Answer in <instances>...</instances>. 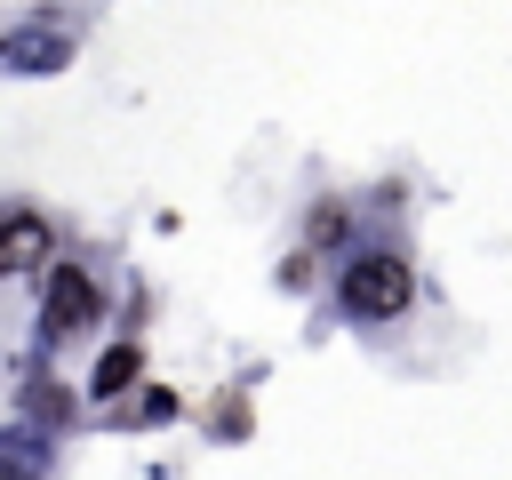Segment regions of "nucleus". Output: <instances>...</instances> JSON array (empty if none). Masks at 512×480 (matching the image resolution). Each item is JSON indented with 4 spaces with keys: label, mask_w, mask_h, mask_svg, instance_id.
Masks as SVG:
<instances>
[{
    "label": "nucleus",
    "mask_w": 512,
    "mask_h": 480,
    "mask_svg": "<svg viewBox=\"0 0 512 480\" xmlns=\"http://www.w3.org/2000/svg\"><path fill=\"white\" fill-rule=\"evenodd\" d=\"M336 304H344L352 320H368V328L400 320V312L416 304V272H408V256H392V248H360V256L344 264V280H336Z\"/></svg>",
    "instance_id": "f257e3e1"
},
{
    "label": "nucleus",
    "mask_w": 512,
    "mask_h": 480,
    "mask_svg": "<svg viewBox=\"0 0 512 480\" xmlns=\"http://www.w3.org/2000/svg\"><path fill=\"white\" fill-rule=\"evenodd\" d=\"M96 312H104L96 272H88V264H48V288H40V336L64 344V336H80Z\"/></svg>",
    "instance_id": "f03ea898"
},
{
    "label": "nucleus",
    "mask_w": 512,
    "mask_h": 480,
    "mask_svg": "<svg viewBox=\"0 0 512 480\" xmlns=\"http://www.w3.org/2000/svg\"><path fill=\"white\" fill-rule=\"evenodd\" d=\"M48 264H56V232H48V216L8 208V216H0V280H32V272H48Z\"/></svg>",
    "instance_id": "7ed1b4c3"
},
{
    "label": "nucleus",
    "mask_w": 512,
    "mask_h": 480,
    "mask_svg": "<svg viewBox=\"0 0 512 480\" xmlns=\"http://www.w3.org/2000/svg\"><path fill=\"white\" fill-rule=\"evenodd\" d=\"M0 56H8L16 72H64V64H72V32H64V16H32V32L0 40Z\"/></svg>",
    "instance_id": "20e7f679"
},
{
    "label": "nucleus",
    "mask_w": 512,
    "mask_h": 480,
    "mask_svg": "<svg viewBox=\"0 0 512 480\" xmlns=\"http://www.w3.org/2000/svg\"><path fill=\"white\" fill-rule=\"evenodd\" d=\"M136 376H144V344H112V352L96 360V400H120Z\"/></svg>",
    "instance_id": "39448f33"
},
{
    "label": "nucleus",
    "mask_w": 512,
    "mask_h": 480,
    "mask_svg": "<svg viewBox=\"0 0 512 480\" xmlns=\"http://www.w3.org/2000/svg\"><path fill=\"white\" fill-rule=\"evenodd\" d=\"M344 232H352V208H344V200H320V208H312V224H304V240H312V248H336Z\"/></svg>",
    "instance_id": "423d86ee"
},
{
    "label": "nucleus",
    "mask_w": 512,
    "mask_h": 480,
    "mask_svg": "<svg viewBox=\"0 0 512 480\" xmlns=\"http://www.w3.org/2000/svg\"><path fill=\"white\" fill-rule=\"evenodd\" d=\"M168 416H176L168 392H144V400H136V424H168Z\"/></svg>",
    "instance_id": "0eeeda50"
}]
</instances>
